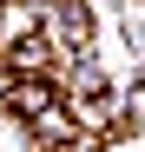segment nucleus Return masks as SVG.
Here are the masks:
<instances>
[{
	"mask_svg": "<svg viewBox=\"0 0 145 152\" xmlns=\"http://www.w3.org/2000/svg\"><path fill=\"white\" fill-rule=\"evenodd\" d=\"M66 113L79 119L92 139H119V132H125V93L106 86L99 73H86L79 86H66Z\"/></svg>",
	"mask_w": 145,
	"mask_h": 152,
	"instance_id": "nucleus-1",
	"label": "nucleus"
},
{
	"mask_svg": "<svg viewBox=\"0 0 145 152\" xmlns=\"http://www.w3.org/2000/svg\"><path fill=\"white\" fill-rule=\"evenodd\" d=\"M40 33L59 53H86V7L79 0H40Z\"/></svg>",
	"mask_w": 145,
	"mask_h": 152,
	"instance_id": "nucleus-2",
	"label": "nucleus"
},
{
	"mask_svg": "<svg viewBox=\"0 0 145 152\" xmlns=\"http://www.w3.org/2000/svg\"><path fill=\"white\" fill-rule=\"evenodd\" d=\"M27 33H40V0H0V60Z\"/></svg>",
	"mask_w": 145,
	"mask_h": 152,
	"instance_id": "nucleus-3",
	"label": "nucleus"
},
{
	"mask_svg": "<svg viewBox=\"0 0 145 152\" xmlns=\"http://www.w3.org/2000/svg\"><path fill=\"white\" fill-rule=\"evenodd\" d=\"M53 53H59V46L46 40V33H27V40L7 53V66H13V73H46V66H53Z\"/></svg>",
	"mask_w": 145,
	"mask_h": 152,
	"instance_id": "nucleus-4",
	"label": "nucleus"
}]
</instances>
